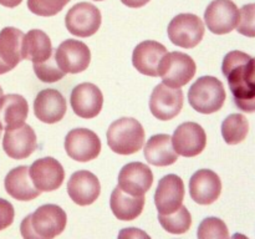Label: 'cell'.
<instances>
[{"instance_id":"1","label":"cell","mask_w":255,"mask_h":239,"mask_svg":"<svg viewBox=\"0 0 255 239\" xmlns=\"http://www.w3.org/2000/svg\"><path fill=\"white\" fill-rule=\"evenodd\" d=\"M222 72L228 80L236 106L247 114L255 112V57L238 50L228 52Z\"/></svg>"},{"instance_id":"2","label":"cell","mask_w":255,"mask_h":239,"mask_svg":"<svg viewBox=\"0 0 255 239\" xmlns=\"http://www.w3.org/2000/svg\"><path fill=\"white\" fill-rule=\"evenodd\" d=\"M67 216L57 204H44L22 219L20 233L24 239H54L65 231Z\"/></svg>"},{"instance_id":"3","label":"cell","mask_w":255,"mask_h":239,"mask_svg":"<svg viewBox=\"0 0 255 239\" xmlns=\"http://www.w3.org/2000/svg\"><path fill=\"white\" fill-rule=\"evenodd\" d=\"M106 137L107 144L115 153L128 156L137 153L143 147L146 134L137 120L121 117L110 124Z\"/></svg>"},{"instance_id":"4","label":"cell","mask_w":255,"mask_h":239,"mask_svg":"<svg viewBox=\"0 0 255 239\" xmlns=\"http://www.w3.org/2000/svg\"><path fill=\"white\" fill-rule=\"evenodd\" d=\"M227 94L221 80L214 76H202L188 91V102L197 112L211 115L219 111L226 102Z\"/></svg>"},{"instance_id":"5","label":"cell","mask_w":255,"mask_h":239,"mask_svg":"<svg viewBox=\"0 0 255 239\" xmlns=\"http://www.w3.org/2000/svg\"><path fill=\"white\" fill-rule=\"evenodd\" d=\"M197 65L189 55L181 51L167 52L158 67V76L164 85L181 89L194 77Z\"/></svg>"},{"instance_id":"6","label":"cell","mask_w":255,"mask_h":239,"mask_svg":"<svg viewBox=\"0 0 255 239\" xmlns=\"http://www.w3.org/2000/svg\"><path fill=\"white\" fill-rule=\"evenodd\" d=\"M204 24L199 16L183 12L174 16L167 27V34L172 44L182 49H193L204 36Z\"/></svg>"},{"instance_id":"7","label":"cell","mask_w":255,"mask_h":239,"mask_svg":"<svg viewBox=\"0 0 255 239\" xmlns=\"http://www.w3.org/2000/svg\"><path fill=\"white\" fill-rule=\"evenodd\" d=\"M101 11L91 2H77L67 11L65 26L70 34L77 37H90L101 26Z\"/></svg>"},{"instance_id":"8","label":"cell","mask_w":255,"mask_h":239,"mask_svg":"<svg viewBox=\"0 0 255 239\" xmlns=\"http://www.w3.org/2000/svg\"><path fill=\"white\" fill-rule=\"evenodd\" d=\"M57 66L65 74H80L89 67L91 52L85 42L67 39L59 45L54 54Z\"/></svg>"},{"instance_id":"9","label":"cell","mask_w":255,"mask_h":239,"mask_svg":"<svg viewBox=\"0 0 255 239\" xmlns=\"http://www.w3.org/2000/svg\"><path fill=\"white\" fill-rule=\"evenodd\" d=\"M65 151L70 158L77 162L92 161L101 152V139L91 129H71L65 137Z\"/></svg>"},{"instance_id":"10","label":"cell","mask_w":255,"mask_h":239,"mask_svg":"<svg viewBox=\"0 0 255 239\" xmlns=\"http://www.w3.org/2000/svg\"><path fill=\"white\" fill-rule=\"evenodd\" d=\"M239 21V9L232 0H213L204 11V22L216 35L229 34Z\"/></svg>"},{"instance_id":"11","label":"cell","mask_w":255,"mask_h":239,"mask_svg":"<svg viewBox=\"0 0 255 239\" xmlns=\"http://www.w3.org/2000/svg\"><path fill=\"white\" fill-rule=\"evenodd\" d=\"M183 107V91L164 85H157L149 97V110L157 120L169 121L178 116Z\"/></svg>"},{"instance_id":"12","label":"cell","mask_w":255,"mask_h":239,"mask_svg":"<svg viewBox=\"0 0 255 239\" xmlns=\"http://www.w3.org/2000/svg\"><path fill=\"white\" fill-rule=\"evenodd\" d=\"M172 144L178 156L196 157L207 146V134L201 124L196 122H184L179 124L172 136Z\"/></svg>"},{"instance_id":"13","label":"cell","mask_w":255,"mask_h":239,"mask_svg":"<svg viewBox=\"0 0 255 239\" xmlns=\"http://www.w3.org/2000/svg\"><path fill=\"white\" fill-rule=\"evenodd\" d=\"M37 147L36 134L31 126H21L5 129L2 137V149L12 159H25L31 156Z\"/></svg>"},{"instance_id":"14","label":"cell","mask_w":255,"mask_h":239,"mask_svg":"<svg viewBox=\"0 0 255 239\" xmlns=\"http://www.w3.org/2000/svg\"><path fill=\"white\" fill-rule=\"evenodd\" d=\"M30 178L40 192H52L60 188L65 179L62 164L54 157L36 159L29 167Z\"/></svg>"},{"instance_id":"15","label":"cell","mask_w":255,"mask_h":239,"mask_svg":"<svg viewBox=\"0 0 255 239\" xmlns=\"http://www.w3.org/2000/svg\"><path fill=\"white\" fill-rule=\"evenodd\" d=\"M70 104L79 117L86 120L95 119L104 106V95L95 84L82 82L72 90Z\"/></svg>"},{"instance_id":"16","label":"cell","mask_w":255,"mask_h":239,"mask_svg":"<svg viewBox=\"0 0 255 239\" xmlns=\"http://www.w3.org/2000/svg\"><path fill=\"white\" fill-rule=\"evenodd\" d=\"M183 179L177 174H167L159 179L154 193V204L159 214H171L182 206L184 199Z\"/></svg>"},{"instance_id":"17","label":"cell","mask_w":255,"mask_h":239,"mask_svg":"<svg viewBox=\"0 0 255 239\" xmlns=\"http://www.w3.org/2000/svg\"><path fill=\"white\" fill-rule=\"evenodd\" d=\"M153 183V173L147 164L131 162L125 164L119 173V187L131 196H144Z\"/></svg>"},{"instance_id":"18","label":"cell","mask_w":255,"mask_h":239,"mask_svg":"<svg viewBox=\"0 0 255 239\" xmlns=\"http://www.w3.org/2000/svg\"><path fill=\"white\" fill-rule=\"evenodd\" d=\"M222 181L212 169H198L189 181V194L196 203L209 206L221 197Z\"/></svg>"},{"instance_id":"19","label":"cell","mask_w":255,"mask_h":239,"mask_svg":"<svg viewBox=\"0 0 255 239\" xmlns=\"http://www.w3.org/2000/svg\"><path fill=\"white\" fill-rule=\"evenodd\" d=\"M101 193L99 178L90 171H77L67 182V194L77 206H90L95 203Z\"/></svg>"},{"instance_id":"20","label":"cell","mask_w":255,"mask_h":239,"mask_svg":"<svg viewBox=\"0 0 255 239\" xmlns=\"http://www.w3.org/2000/svg\"><path fill=\"white\" fill-rule=\"evenodd\" d=\"M67 104L60 91L55 89L42 90L34 101V114L39 121L44 123H56L64 119Z\"/></svg>"},{"instance_id":"21","label":"cell","mask_w":255,"mask_h":239,"mask_svg":"<svg viewBox=\"0 0 255 239\" xmlns=\"http://www.w3.org/2000/svg\"><path fill=\"white\" fill-rule=\"evenodd\" d=\"M167 54V49L161 42L153 40L142 41L134 47L132 54V64L142 75L151 77L158 76V67L162 59Z\"/></svg>"},{"instance_id":"22","label":"cell","mask_w":255,"mask_h":239,"mask_svg":"<svg viewBox=\"0 0 255 239\" xmlns=\"http://www.w3.org/2000/svg\"><path fill=\"white\" fill-rule=\"evenodd\" d=\"M24 32L12 26L0 30V75L6 74L22 60Z\"/></svg>"},{"instance_id":"23","label":"cell","mask_w":255,"mask_h":239,"mask_svg":"<svg viewBox=\"0 0 255 239\" xmlns=\"http://www.w3.org/2000/svg\"><path fill=\"white\" fill-rule=\"evenodd\" d=\"M4 186L6 193L16 201H32L41 193L32 183L27 166L12 168L5 177Z\"/></svg>"},{"instance_id":"24","label":"cell","mask_w":255,"mask_h":239,"mask_svg":"<svg viewBox=\"0 0 255 239\" xmlns=\"http://www.w3.org/2000/svg\"><path fill=\"white\" fill-rule=\"evenodd\" d=\"M143 152L147 162L156 167L171 166L178 159L172 144V137L166 133L153 134L147 141Z\"/></svg>"},{"instance_id":"25","label":"cell","mask_w":255,"mask_h":239,"mask_svg":"<svg viewBox=\"0 0 255 239\" xmlns=\"http://www.w3.org/2000/svg\"><path fill=\"white\" fill-rule=\"evenodd\" d=\"M144 202V196H131L117 186L111 193L110 207L114 216L120 221H133L143 211Z\"/></svg>"},{"instance_id":"26","label":"cell","mask_w":255,"mask_h":239,"mask_svg":"<svg viewBox=\"0 0 255 239\" xmlns=\"http://www.w3.org/2000/svg\"><path fill=\"white\" fill-rule=\"evenodd\" d=\"M27 115L29 105L21 95L9 94L0 99V123L5 129L21 126Z\"/></svg>"},{"instance_id":"27","label":"cell","mask_w":255,"mask_h":239,"mask_svg":"<svg viewBox=\"0 0 255 239\" xmlns=\"http://www.w3.org/2000/svg\"><path fill=\"white\" fill-rule=\"evenodd\" d=\"M22 60H30L32 64L46 61L52 55L51 40L46 32L32 29L24 35L22 39Z\"/></svg>"},{"instance_id":"28","label":"cell","mask_w":255,"mask_h":239,"mask_svg":"<svg viewBox=\"0 0 255 239\" xmlns=\"http://www.w3.org/2000/svg\"><path fill=\"white\" fill-rule=\"evenodd\" d=\"M249 122L242 114H232L222 123V136L227 144H238L247 138Z\"/></svg>"},{"instance_id":"29","label":"cell","mask_w":255,"mask_h":239,"mask_svg":"<svg viewBox=\"0 0 255 239\" xmlns=\"http://www.w3.org/2000/svg\"><path fill=\"white\" fill-rule=\"evenodd\" d=\"M158 222L164 231L171 234H184L192 226V216L187 207L182 204L171 214H158Z\"/></svg>"},{"instance_id":"30","label":"cell","mask_w":255,"mask_h":239,"mask_svg":"<svg viewBox=\"0 0 255 239\" xmlns=\"http://www.w3.org/2000/svg\"><path fill=\"white\" fill-rule=\"evenodd\" d=\"M198 239H229V231L224 221L217 217H208L201 222L197 231Z\"/></svg>"},{"instance_id":"31","label":"cell","mask_w":255,"mask_h":239,"mask_svg":"<svg viewBox=\"0 0 255 239\" xmlns=\"http://www.w3.org/2000/svg\"><path fill=\"white\" fill-rule=\"evenodd\" d=\"M71 0H27V9L37 16H55Z\"/></svg>"},{"instance_id":"32","label":"cell","mask_w":255,"mask_h":239,"mask_svg":"<svg viewBox=\"0 0 255 239\" xmlns=\"http://www.w3.org/2000/svg\"><path fill=\"white\" fill-rule=\"evenodd\" d=\"M32 66H34L35 75L42 82H50V84L51 82H56L66 75L57 66L56 60H55V57L52 55L46 61L40 62V64H32Z\"/></svg>"},{"instance_id":"33","label":"cell","mask_w":255,"mask_h":239,"mask_svg":"<svg viewBox=\"0 0 255 239\" xmlns=\"http://www.w3.org/2000/svg\"><path fill=\"white\" fill-rule=\"evenodd\" d=\"M237 31L247 37H255V4H247L239 10Z\"/></svg>"},{"instance_id":"34","label":"cell","mask_w":255,"mask_h":239,"mask_svg":"<svg viewBox=\"0 0 255 239\" xmlns=\"http://www.w3.org/2000/svg\"><path fill=\"white\" fill-rule=\"evenodd\" d=\"M14 217L15 211L12 204L6 199L0 198V232L11 226Z\"/></svg>"},{"instance_id":"35","label":"cell","mask_w":255,"mask_h":239,"mask_svg":"<svg viewBox=\"0 0 255 239\" xmlns=\"http://www.w3.org/2000/svg\"><path fill=\"white\" fill-rule=\"evenodd\" d=\"M117 239H152L148 234L136 227H129L120 231Z\"/></svg>"},{"instance_id":"36","label":"cell","mask_w":255,"mask_h":239,"mask_svg":"<svg viewBox=\"0 0 255 239\" xmlns=\"http://www.w3.org/2000/svg\"><path fill=\"white\" fill-rule=\"evenodd\" d=\"M149 1H151V0H121L122 4H125L128 7H132V9H137V7L144 6V5L148 4Z\"/></svg>"},{"instance_id":"37","label":"cell","mask_w":255,"mask_h":239,"mask_svg":"<svg viewBox=\"0 0 255 239\" xmlns=\"http://www.w3.org/2000/svg\"><path fill=\"white\" fill-rule=\"evenodd\" d=\"M21 1L22 0H0V5L12 9V7H16L17 5L21 4Z\"/></svg>"},{"instance_id":"38","label":"cell","mask_w":255,"mask_h":239,"mask_svg":"<svg viewBox=\"0 0 255 239\" xmlns=\"http://www.w3.org/2000/svg\"><path fill=\"white\" fill-rule=\"evenodd\" d=\"M229 239H249V238L242 233H236V234H233V236H232V238H229Z\"/></svg>"},{"instance_id":"39","label":"cell","mask_w":255,"mask_h":239,"mask_svg":"<svg viewBox=\"0 0 255 239\" xmlns=\"http://www.w3.org/2000/svg\"><path fill=\"white\" fill-rule=\"evenodd\" d=\"M2 128H4V127H2V124L0 123V137H1V132H2Z\"/></svg>"},{"instance_id":"40","label":"cell","mask_w":255,"mask_h":239,"mask_svg":"<svg viewBox=\"0 0 255 239\" xmlns=\"http://www.w3.org/2000/svg\"><path fill=\"white\" fill-rule=\"evenodd\" d=\"M2 97V89H1V86H0V99H1Z\"/></svg>"},{"instance_id":"41","label":"cell","mask_w":255,"mask_h":239,"mask_svg":"<svg viewBox=\"0 0 255 239\" xmlns=\"http://www.w3.org/2000/svg\"><path fill=\"white\" fill-rule=\"evenodd\" d=\"M95 1H104V0H95Z\"/></svg>"}]
</instances>
